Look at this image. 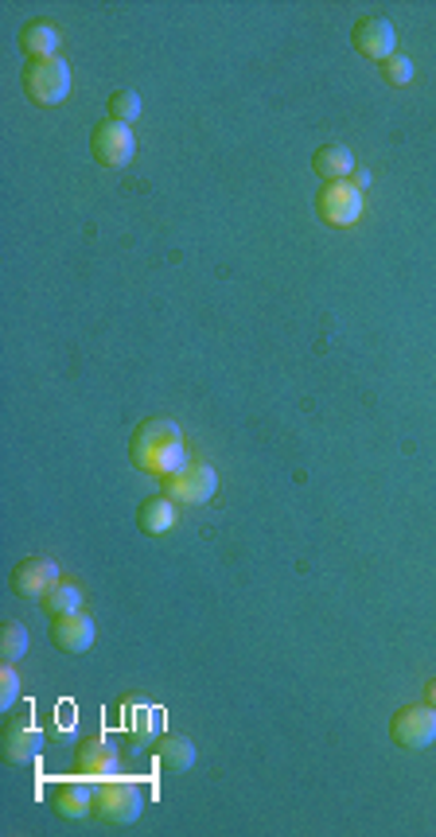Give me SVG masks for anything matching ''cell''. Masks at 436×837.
I'll return each instance as SVG.
<instances>
[{"instance_id": "obj_15", "label": "cell", "mask_w": 436, "mask_h": 837, "mask_svg": "<svg viewBox=\"0 0 436 837\" xmlns=\"http://www.w3.org/2000/svg\"><path fill=\"white\" fill-rule=\"evenodd\" d=\"M355 156H351L347 144H320V149L311 152V172L323 179V184H335V179H351L355 172Z\"/></svg>"}, {"instance_id": "obj_14", "label": "cell", "mask_w": 436, "mask_h": 837, "mask_svg": "<svg viewBox=\"0 0 436 837\" xmlns=\"http://www.w3.org/2000/svg\"><path fill=\"white\" fill-rule=\"evenodd\" d=\"M176 518H179V503L168 499L164 491H161V495H149V499L137 507V526H141L149 538L168 534L172 526H176Z\"/></svg>"}, {"instance_id": "obj_18", "label": "cell", "mask_w": 436, "mask_h": 837, "mask_svg": "<svg viewBox=\"0 0 436 837\" xmlns=\"http://www.w3.org/2000/svg\"><path fill=\"white\" fill-rule=\"evenodd\" d=\"M39 608H44L47 615H67V612H79L82 608V588L74 585V580H59V585L47 592L44 600H39Z\"/></svg>"}, {"instance_id": "obj_3", "label": "cell", "mask_w": 436, "mask_h": 837, "mask_svg": "<svg viewBox=\"0 0 436 837\" xmlns=\"http://www.w3.org/2000/svg\"><path fill=\"white\" fill-rule=\"evenodd\" d=\"M144 811V787L133 783V779H98L94 787V814L106 826H133Z\"/></svg>"}, {"instance_id": "obj_16", "label": "cell", "mask_w": 436, "mask_h": 837, "mask_svg": "<svg viewBox=\"0 0 436 837\" xmlns=\"http://www.w3.org/2000/svg\"><path fill=\"white\" fill-rule=\"evenodd\" d=\"M20 51L27 59H55L59 55V27L47 24V20H27L20 27Z\"/></svg>"}, {"instance_id": "obj_9", "label": "cell", "mask_w": 436, "mask_h": 837, "mask_svg": "<svg viewBox=\"0 0 436 837\" xmlns=\"http://www.w3.org/2000/svg\"><path fill=\"white\" fill-rule=\"evenodd\" d=\"M351 47H355L363 59H374V63H386L398 47V32L386 16H363L355 27H351Z\"/></svg>"}, {"instance_id": "obj_22", "label": "cell", "mask_w": 436, "mask_h": 837, "mask_svg": "<svg viewBox=\"0 0 436 837\" xmlns=\"http://www.w3.org/2000/svg\"><path fill=\"white\" fill-rule=\"evenodd\" d=\"M16 702H20V674L9 662H0V709H12Z\"/></svg>"}, {"instance_id": "obj_2", "label": "cell", "mask_w": 436, "mask_h": 837, "mask_svg": "<svg viewBox=\"0 0 436 837\" xmlns=\"http://www.w3.org/2000/svg\"><path fill=\"white\" fill-rule=\"evenodd\" d=\"M20 82H24V94L32 106H59V102H67V94H71L74 86V74L71 67H67V59H27L24 63V74H20Z\"/></svg>"}, {"instance_id": "obj_4", "label": "cell", "mask_w": 436, "mask_h": 837, "mask_svg": "<svg viewBox=\"0 0 436 837\" xmlns=\"http://www.w3.org/2000/svg\"><path fill=\"white\" fill-rule=\"evenodd\" d=\"M90 156L102 164V168H129L137 156V137L133 126H121V121H102L90 133Z\"/></svg>"}, {"instance_id": "obj_6", "label": "cell", "mask_w": 436, "mask_h": 837, "mask_svg": "<svg viewBox=\"0 0 436 837\" xmlns=\"http://www.w3.org/2000/svg\"><path fill=\"white\" fill-rule=\"evenodd\" d=\"M390 740L405 752H421L436 740V709L433 705H401L390 721Z\"/></svg>"}, {"instance_id": "obj_24", "label": "cell", "mask_w": 436, "mask_h": 837, "mask_svg": "<svg viewBox=\"0 0 436 837\" xmlns=\"http://www.w3.org/2000/svg\"><path fill=\"white\" fill-rule=\"evenodd\" d=\"M425 702L436 709V677H433V682H428V686H425Z\"/></svg>"}, {"instance_id": "obj_12", "label": "cell", "mask_w": 436, "mask_h": 837, "mask_svg": "<svg viewBox=\"0 0 436 837\" xmlns=\"http://www.w3.org/2000/svg\"><path fill=\"white\" fill-rule=\"evenodd\" d=\"M94 639H98V627L86 612H67L51 620V643L62 655H82L94 647Z\"/></svg>"}, {"instance_id": "obj_1", "label": "cell", "mask_w": 436, "mask_h": 837, "mask_svg": "<svg viewBox=\"0 0 436 837\" xmlns=\"http://www.w3.org/2000/svg\"><path fill=\"white\" fill-rule=\"evenodd\" d=\"M129 460L141 468L144 475H156V480H168L179 468H187V445L184 433H179L176 421L168 417H144L129 437Z\"/></svg>"}, {"instance_id": "obj_23", "label": "cell", "mask_w": 436, "mask_h": 837, "mask_svg": "<svg viewBox=\"0 0 436 837\" xmlns=\"http://www.w3.org/2000/svg\"><path fill=\"white\" fill-rule=\"evenodd\" d=\"M370 168H355V172H351V184H355V188L358 191H366V188H370Z\"/></svg>"}, {"instance_id": "obj_13", "label": "cell", "mask_w": 436, "mask_h": 837, "mask_svg": "<svg viewBox=\"0 0 436 837\" xmlns=\"http://www.w3.org/2000/svg\"><path fill=\"white\" fill-rule=\"evenodd\" d=\"M51 806L62 818H86L94 811V787H86L82 779H59L51 787Z\"/></svg>"}, {"instance_id": "obj_20", "label": "cell", "mask_w": 436, "mask_h": 837, "mask_svg": "<svg viewBox=\"0 0 436 837\" xmlns=\"http://www.w3.org/2000/svg\"><path fill=\"white\" fill-rule=\"evenodd\" d=\"M109 117L121 121V126H133L137 117H141V98H137V90H114L109 94Z\"/></svg>"}, {"instance_id": "obj_19", "label": "cell", "mask_w": 436, "mask_h": 837, "mask_svg": "<svg viewBox=\"0 0 436 837\" xmlns=\"http://www.w3.org/2000/svg\"><path fill=\"white\" fill-rule=\"evenodd\" d=\"M24 655H27V627L16 624V620H4V624H0V662L16 667Z\"/></svg>"}, {"instance_id": "obj_11", "label": "cell", "mask_w": 436, "mask_h": 837, "mask_svg": "<svg viewBox=\"0 0 436 837\" xmlns=\"http://www.w3.org/2000/svg\"><path fill=\"white\" fill-rule=\"evenodd\" d=\"M74 767H79L82 779H94V783H98V779L117 775L121 756H117V748L106 736H86V740H79V748H74Z\"/></svg>"}, {"instance_id": "obj_8", "label": "cell", "mask_w": 436, "mask_h": 837, "mask_svg": "<svg viewBox=\"0 0 436 837\" xmlns=\"http://www.w3.org/2000/svg\"><path fill=\"white\" fill-rule=\"evenodd\" d=\"M59 580H62L59 565H55L51 557H44V553H32V557H24V562L12 569L9 585L20 600H44Z\"/></svg>"}, {"instance_id": "obj_17", "label": "cell", "mask_w": 436, "mask_h": 837, "mask_svg": "<svg viewBox=\"0 0 436 837\" xmlns=\"http://www.w3.org/2000/svg\"><path fill=\"white\" fill-rule=\"evenodd\" d=\"M199 759L196 744L187 736H179V732H168V736H161V744H156V764L164 767V771H191Z\"/></svg>"}, {"instance_id": "obj_21", "label": "cell", "mask_w": 436, "mask_h": 837, "mask_svg": "<svg viewBox=\"0 0 436 837\" xmlns=\"http://www.w3.org/2000/svg\"><path fill=\"white\" fill-rule=\"evenodd\" d=\"M382 79L390 82V86H410V82L417 79V67H413V59H405V55L393 51L390 59L382 63Z\"/></svg>"}, {"instance_id": "obj_7", "label": "cell", "mask_w": 436, "mask_h": 837, "mask_svg": "<svg viewBox=\"0 0 436 837\" xmlns=\"http://www.w3.org/2000/svg\"><path fill=\"white\" fill-rule=\"evenodd\" d=\"M316 214L328 226H355L363 219V191L351 179H335L316 191Z\"/></svg>"}, {"instance_id": "obj_10", "label": "cell", "mask_w": 436, "mask_h": 837, "mask_svg": "<svg viewBox=\"0 0 436 837\" xmlns=\"http://www.w3.org/2000/svg\"><path fill=\"white\" fill-rule=\"evenodd\" d=\"M0 752H4V764L12 767L36 764L39 752H44V732L27 721H9L0 732Z\"/></svg>"}, {"instance_id": "obj_5", "label": "cell", "mask_w": 436, "mask_h": 837, "mask_svg": "<svg viewBox=\"0 0 436 837\" xmlns=\"http://www.w3.org/2000/svg\"><path fill=\"white\" fill-rule=\"evenodd\" d=\"M214 491H219V472L199 460H191L187 468H179L176 475L164 480V495L176 499L179 507H203L207 499H214Z\"/></svg>"}]
</instances>
